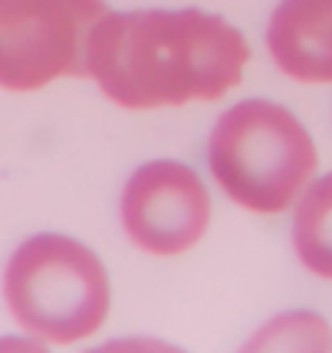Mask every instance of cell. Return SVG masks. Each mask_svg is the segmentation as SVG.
<instances>
[{
	"label": "cell",
	"mask_w": 332,
	"mask_h": 353,
	"mask_svg": "<svg viewBox=\"0 0 332 353\" xmlns=\"http://www.w3.org/2000/svg\"><path fill=\"white\" fill-rule=\"evenodd\" d=\"M107 11L104 0H0V88L86 76L91 32Z\"/></svg>",
	"instance_id": "277c9868"
},
{
	"label": "cell",
	"mask_w": 332,
	"mask_h": 353,
	"mask_svg": "<svg viewBox=\"0 0 332 353\" xmlns=\"http://www.w3.org/2000/svg\"><path fill=\"white\" fill-rule=\"evenodd\" d=\"M120 219L138 250L177 257L208 232L211 195L195 169L158 159L130 174L120 198Z\"/></svg>",
	"instance_id": "5b68a950"
},
{
	"label": "cell",
	"mask_w": 332,
	"mask_h": 353,
	"mask_svg": "<svg viewBox=\"0 0 332 353\" xmlns=\"http://www.w3.org/2000/svg\"><path fill=\"white\" fill-rule=\"evenodd\" d=\"M291 242L309 273L332 281V172L311 179L299 195Z\"/></svg>",
	"instance_id": "52a82bcc"
},
{
	"label": "cell",
	"mask_w": 332,
	"mask_h": 353,
	"mask_svg": "<svg viewBox=\"0 0 332 353\" xmlns=\"http://www.w3.org/2000/svg\"><path fill=\"white\" fill-rule=\"evenodd\" d=\"M265 44L288 78L332 83V0H280L267 21Z\"/></svg>",
	"instance_id": "8992f818"
},
{
	"label": "cell",
	"mask_w": 332,
	"mask_h": 353,
	"mask_svg": "<svg viewBox=\"0 0 332 353\" xmlns=\"http://www.w3.org/2000/svg\"><path fill=\"white\" fill-rule=\"evenodd\" d=\"M249 44L216 13L200 8L107 11L94 26L86 76L125 110L213 101L244 76Z\"/></svg>",
	"instance_id": "6da1fadb"
},
{
	"label": "cell",
	"mask_w": 332,
	"mask_h": 353,
	"mask_svg": "<svg viewBox=\"0 0 332 353\" xmlns=\"http://www.w3.org/2000/svg\"><path fill=\"white\" fill-rule=\"evenodd\" d=\"M208 166L229 198L262 216L283 213L317 172V148L283 104L247 99L226 110L208 138Z\"/></svg>",
	"instance_id": "7a4b0ae2"
},
{
	"label": "cell",
	"mask_w": 332,
	"mask_h": 353,
	"mask_svg": "<svg viewBox=\"0 0 332 353\" xmlns=\"http://www.w3.org/2000/svg\"><path fill=\"white\" fill-rule=\"evenodd\" d=\"M3 296L29 335L68 345L104 325L112 291L94 250L63 234H37L11 254Z\"/></svg>",
	"instance_id": "3957f363"
},
{
	"label": "cell",
	"mask_w": 332,
	"mask_h": 353,
	"mask_svg": "<svg viewBox=\"0 0 332 353\" xmlns=\"http://www.w3.org/2000/svg\"><path fill=\"white\" fill-rule=\"evenodd\" d=\"M244 348L247 351H330L332 330L322 314L296 309L265 322Z\"/></svg>",
	"instance_id": "ba28073f"
}]
</instances>
